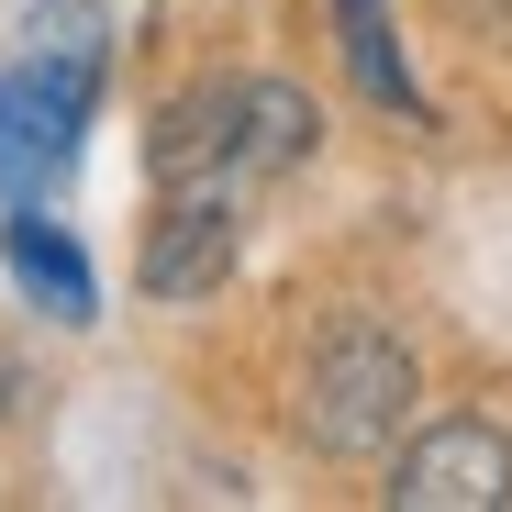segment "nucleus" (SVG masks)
<instances>
[{
	"instance_id": "nucleus-1",
	"label": "nucleus",
	"mask_w": 512,
	"mask_h": 512,
	"mask_svg": "<svg viewBox=\"0 0 512 512\" xmlns=\"http://www.w3.org/2000/svg\"><path fill=\"white\" fill-rule=\"evenodd\" d=\"M412 401H423V368H412V346L379 323V312H346L312 346V368H301V446L312 457H390L401 435H412Z\"/></svg>"
},
{
	"instance_id": "nucleus-2",
	"label": "nucleus",
	"mask_w": 512,
	"mask_h": 512,
	"mask_svg": "<svg viewBox=\"0 0 512 512\" xmlns=\"http://www.w3.org/2000/svg\"><path fill=\"white\" fill-rule=\"evenodd\" d=\"M90 101H101V23L78 12L67 45H34L12 78H0V190L34 201L45 179H67L78 134H90Z\"/></svg>"
},
{
	"instance_id": "nucleus-3",
	"label": "nucleus",
	"mask_w": 512,
	"mask_h": 512,
	"mask_svg": "<svg viewBox=\"0 0 512 512\" xmlns=\"http://www.w3.org/2000/svg\"><path fill=\"white\" fill-rule=\"evenodd\" d=\"M512 501V435L490 412H435L390 457V512H501Z\"/></svg>"
},
{
	"instance_id": "nucleus-4",
	"label": "nucleus",
	"mask_w": 512,
	"mask_h": 512,
	"mask_svg": "<svg viewBox=\"0 0 512 512\" xmlns=\"http://www.w3.org/2000/svg\"><path fill=\"white\" fill-rule=\"evenodd\" d=\"M234 256H245V190L201 179V190H167L156 201L134 279H145V301H212L234 279Z\"/></svg>"
},
{
	"instance_id": "nucleus-5",
	"label": "nucleus",
	"mask_w": 512,
	"mask_h": 512,
	"mask_svg": "<svg viewBox=\"0 0 512 512\" xmlns=\"http://www.w3.org/2000/svg\"><path fill=\"white\" fill-rule=\"evenodd\" d=\"M145 179H156V190H201V179L245 190V179H234V78H201V90H179V101L156 112ZM245 201H256V190H245Z\"/></svg>"
},
{
	"instance_id": "nucleus-6",
	"label": "nucleus",
	"mask_w": 512,
	"mask_h": 512,
	"mask_svg": "<svg viewBox=\"0 0 512 512\" xmlns=\"http://www.w3.org/2000/svg\"><path fill=\"white\" fill-rule=\"evenodd\" d=\"M312 134H323V112H312L301 78H234V179L245 190L290 179V167L312 156Z\"/></svg>"
},
{
	"instance_id": "nucleus-7",
	"label": "nucleus",
	"mask_w": 512,
	"mask_h": 512,
	"mask_svg": "<svg viewBox=\"0 0 512 512\" xmlns=\"http://www.w3.org/2000/svg\"><path fill=\"white\" fill-rule=\"evenodd\" d=\"M0 256H12V279H23V290H34L56 323H90V312H101V279H90V256H78V245H67L45 212H34V201H23L12 223H0Z\"/></svg>"
},
{
	"instance_id": "nucleus-8",
	"label": "nucleus",
	"mask_w": 512,
	"mask_h": 512,
	"mask_svg": "<svg viewBox=\"0 0 512 512\" xmlns=\"http://www.w3.org/2000/svg\"><path fill=\"white\" fill-rule=\"evenodd\" d=\"M334 34H346V67L379 112H423L412 67H401V34H390V0H334Z\"/></svg>"
}]
</instances>
